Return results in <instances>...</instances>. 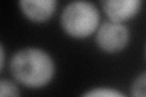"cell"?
<instances>
[{
	"label": "cell",
	"mask_w": 146,
	"mask_h": 97,
	"mask_svg": "<svg viewBox=\"0 0 146 97\" xmlns=\"http://www.w3.org/2000/svg\"><path fill=\"white\" fill-rule=\"evenodd\" d=\"M55 69L51 55L34 46L16 51L9 63V72L15 81L29 89L48 85L55 75Z\"/></svg>",
	"instance_id": "1"
},
{
	"label": "cell",
	"mask_w": 146,
	"mask_h": 97,
	"mask_svg": "<svg viewBox=\"0 0 146 97\" xmlns=\"http://www.w3.org/2000/svg\"><path fill=\"white\" fill-rule=\"evenodd\" d=\"M60 22L67 35L76 39H84L96 33L100 26V12L95 4L76 0L63 7Z\"/></svg>",
	"instance_id": "2"
},
{
	"label": "cell",
	"mask_w": 146,
	"mask_h": 97,
	"mask_svg": "<svg viewBox=\"0 0 146 97\" xmlns=\"http://www.w3.org/2000/svg\"><path fill=\"white\" fill-rule=\"evenodd\" d=\"M130 40V30L124 23L105 21L100 23L95 33V43L101 51L117 53L123 51Z\"/></svg>",
	"instance_id": "3"
},
{
	"label": "cell",
	"mask_w": 146,
	"mask_h": 97,
	"mask_svg": "<svg viewBox=\"0 0 146 97\" xmlns=\"http://www.w3.org/2000/svg\"><path fill=\"white\" fill-rule=\"evenodd\" d=\"M104 12L110 21L124 23L140 12L141 0H104L100 3Z\"/></svg>",
	"instance_id": "4"
},
{
	"label": "cell",
	"mask_w": 146,
	"mask_h": 97,
	"mask_svg": "<svg viewBox=\"0 0 146 97\" xmlns=\"http://www.w3.org/2000/svg\"><path fill=\"white\" fill-rule=\"evenodd\" d=\"M18 7L28 21L44 23L54 16L57 3L55 0H21Z\"/></svg>",
	"instance_id": "5"
},
{
	"label": "cell",
	"mask_w": 146,
	"mask_h": 97,
	"mask_svg": "<svg viewBox=\"0 0 146 97\" xmlns=\"http://www.w3.org/2000/svg\"><path fill=\"white\" fill-rule=\"evenodd\" d=\"M80 97H128L122 91L107 86H98L85 91Z\"/></svg>",
	"instance_id": "6"
},
{
	"label": "cell",
	"mask_w": 146,
	"mask_h": 97,
	"mask_svg": "<svg viewBox=\"0 0 146 97\" xmlns=\"http://www.w3.org/2000/svg\"><path fill=\"white\" fill-rule=\"evenodd\" d=\"M131 97H146V72L140 73L134 78L130 86Z\"/></svg>",
	"instance_id": "7"
},
{
	"label": "cell",
	"mask_w": 146,
	"mask_h": 97,
	"mask_svg": "<svg viewBox=\"0 0 146 97\" xmlns=\"http://www.w3.org/2000/svg\"><path fill=\"white\" fill-rule=\"evenodd\" d=\"M0 97H21L20 89L15 81L1 79L0 81Z\"/></svg>",
	"instance_id": "8"
},
{
	"label": "cell",
	"mask_w": 146,
	"mask_h": 97,
	"mask_svg": "<svg viewBox=\"0 0 146 97\" xmlns=\"http://www.w3.org/2000/svg\"><path fill=\"white\" fill-rule=\"evenodd\" d=\"M0 52H1V58H0V71H3L4 67H5V61H6V56H5V48L1 44L0 45Z\"/></svg>",
	"instance_id": "9"
},
{
	"label": "cell",
	"mask_w": 146,
	"mask_h": 97,
	"mask_svg": "<svg viewBox=\"0 0 146 97\" xmlns=\"http://www.w3.org/2000/svg\"><path fill=\"white\" fill-rule=\"evenodd\" d=\"M145 55H146V48H145Z\"/></svg>",
	"instance_id": "10"
}]
</instances>
